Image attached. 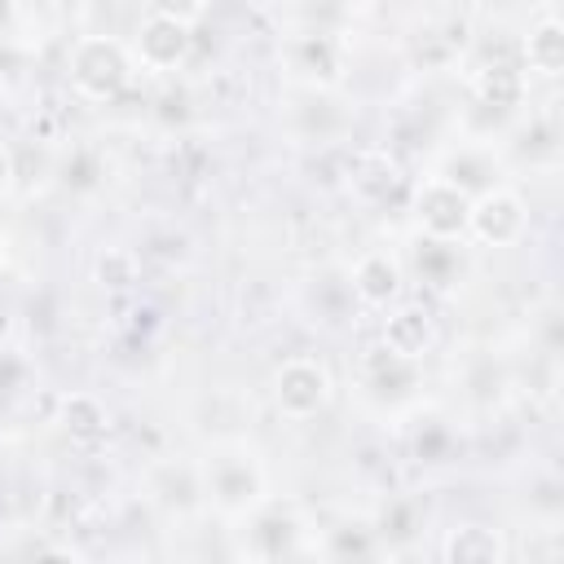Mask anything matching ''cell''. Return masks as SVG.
I'll list each match as a JSON object with an SVG mask.
<instances>
[{
	"instance_id": "obj_18",
	"label": "cell",
	"mask_w": 564,
	"mask_h": 564,
	"mask_svg": "<svg viewBox=\"0 0 564 564\" xmlns=\"http://www.w3.org/2000/svg\"><path fill=\"white\" fill-rule=\"evenodd\" d=\"M13 9H18V0H0V26H9V18H13Z\"/></svg>"
},
{
	"instance_id": "obj_6",
	"label": "cell",
	"mask_w": 564,
	"mask_h": 564,
	"mask_svg": "<svg viewBox=\"0 0 564 564\" xmlns=\"http://www.w3.org/2000/svg\"><path fill=\"white\" fill-rule=\"evenodd\" d=\"M137 48H141V62L154 66V70H167L176 66L185 53H189V26L176 22V18H163V13H150L137 31Z\"/></svg>"
},
{
	"instance_id": "obj_16",
	"label": "cell",
	"mask_w": 564,
	"mask_h": 564,
	"mask_svg": "<svg viewBox=\"0 0 564 564\" xmlns=\"http://www.w3.org/2000/svg\"><path fill=\"white\" fill-rule=\"evenodd\" d=\"M154 4V13H163V18H176V22H194L198 13H203V0H150Z\"/></svg>"
},
{
	"instance_id": "obj_11",
	"label": "cell",
	"mask_w": 564,
	"mask_h": 564,
	"mask_svg": "<svg viewBox=\"0 0 564 564\" xmlns=\"http://www.w3.org/2000/svg\"><path fill=\"white\" fill-rule=\"evenodd\" d=\"M62 423H66L70 436L93 441V436L106 432V405L93 392H66L62 397Z\"/></svg>"
},
{
	"instance_id": "obj_4",
	"label": "cell",
	"mask_w": 564,
	"mask_h": 564,
	"mask_svg": "<svg viewBox=\"0 0 564 564\" xmlns=\"http://www.w3.org/2000/svg\"><path fill=\"white\" fill-rule=\"evenodd\" d=\"M524 203L511 194V189H498L489 185L485 194L471 198V212H467V229L489 242V247H511L520 234H524Z\"/></svg>"
},
{
	"instance_id": "obj_17",
	"label": "cell",
	"mask_w": 564,
	"mask_h": 564,
	"mask_svg": "<svg viewBox=\"0 0 564 564\" xmlns=\"http://www.w3.org/2000/svg\"><path fill=\"white\" fill-rule=\"evenodd\" d=\"M13 176H18V172H13V154H9L4 145H0V194H4L9 185H13Z\"/></svg>"
},
{
	"instance_id": "obj_1",
	"label": "cell",
	"mask_w": 564,
	"mask_h": 564,
	"mask_svg": "<svg viewBox=\"0 0 564 564\" xmlns=\"http://www.w3.org/2000/svg\"><path fill=\"white\" fill-rule=\"evenodd\" d=\"M70 79L84 97L93 101H110L115 93H123L128 84V57L115 40H101V35H88L75 44L70 53Z\"/></svg>"
},
{
	"instance_id": "obj_10",
	"label": "cell",
	"mask_w": 564,
	"mask_h": 564,
	"mask_svg": "<svg viewBox=\"0 0 564 564\" xmlns=\"http://www.w3.org/2000/svg\"><path fill=\"white\" fill-rule=\"evenodd\" d=\"M524 62H529L538 75H546V79L564 70V26H560L555 18H546V22H538V26L529 31Z\"/></svg>"
},
{
	"instance_id": "obj_15",
	"label": "cell",
	"mask_w": 564,
	"mask_h": 564,
	"mask_svg": "<svg viewBox=\"0 0 564 564\" xmlns=\"http://www.w3.org/2000/svg\"><path fill=\"white\" fill-rule=\"evenodd\" d=\"M97 278H101V286H132L137 282V256L123 247H110L97 260Z\"/></svg>"
},
{
	"instance_id": "obj_7",
	"label": "cell",
	"mask_w": 564,
	"mask_h": 564,
	"mask_svg": "<svg viewBox=\"0 0 564 564\" xmlns=\"http://www.w3.org/2000/svg\"><path fill=\"white\" fill-rule=\"evenodd\" d=\"M352 291L361 304L370 308H383L388 300L401 295V264L388 256V251H366L352 269Z\"/></svg>"
},
{
	"instance_id": "obj_14",
	"label": "cell",
	"mask_w": 564,
	"mask_h": 564,
	"mask_svg": "<svg viewBox=\"0 0 564 564\" xmlns=\"http://www.w3.org/2000/svg\"><path fill=\"white\" fill-rule=\"evenodd\" d=\"M494 167H489V159L485 154H476V150H463V154H454L449 159V167H445V181L449 185H458L467 198H476V194H485L494 181Z\"/></svg>"
},
{
	"instance_id": "obj_8",
	"label": "cell",
	"mask_w": 564,
	"mask_h": 564,
	"mask_svg": "<svg viewBox=\"0 0 564 564\" xmlns=\"http://www.w3.org/2000/svg\"><path fill=\"white\" fill-rule=\"evenodd\" d=\"M432 339H436V326H432V317H427L423 308H414V304L388 313V322H383V348L397 352V357H405V361H419V357L432 348Z\"/></svg>"
},
{
	"instance_id": "obj_3",
	"label": "cell",
	"mask_w": 564,
	"mask_h": 564,
	"mask_svg": "<svg viewBox=\"0 0 564 564\" xmlns=\"http://www.w3.org/2000/svg\"><path fill=\"white\" fill-rule=\"evenodd\" d=\"M467 212H471V198L449 185L445 176H427L419 189H414V220L423 225L427 238L436 242H454L467 234Z\"/></svg>"
},
{
	"instance_id": "obj_19",
	"label": "cell",
	"mask_w": 564,
	"mask_h": 564,
	"mask_svg": "<svg viewBox=\"0 0 564 564\" xmlns=\"http://www.w3.org/2000/svg\"><path fill=\"white\" fill-rule=\"evenodd\" d=\"M0 264H4V238H0Z\"/></svg>"
},
{
	"instance_id": "obj_12",
	"label": "cell",
	"mask_w": 564,
	"mask_h": 564,
	"mask_svg": "<svg viewBox=\"0 0 564 564\" xmlns=\"http://www.w3.org/2000/svg\"><path fill=\"white\" fill-rule=\"evenodd\" d=\"M295 70H304L317 84H335L339 79V53L326 35H304L295 44Z\"/></svg>"
},
{
	"instance_id": "obj_2",
	"label": "cell",
	"mask_w": 564,
	"mask_h": 564,
	"mask_svg": "<svg viewBox=\"0 0 564 564\" xmlns=\"http://www.w3.org/2000/svg\"><path fill=\"white\" fill-rule=\"evenodd\" d=\"M273 401L286 419H313L330 405V370L313 357H291L273 375Z\"/></svg>"
},
{
	"instance_id": "obj_5",
	"label": "cell",
	"mask_w": 564,
	"mask_h": 564,
	"mask_svg": "<svg viewBox=\"0 0 564 564\" xmlns=\"http://www.w3.org/2000/svg\"><path fill=\"white\" fill-rule=\"evenodd\" d=\"M260 467L247 454H216L207 463V489L225 511H247L260 498Z\"/></svg>"
},
{
	"instance_id": "obj_13",
	"label": "cell",
	"mask_w": 564,
	"mask_h": 564,
	"mask_svg": "<svg viewBox=\"0 0 564 564\" xmlns=\"http://www.w3.org/2000/svg\"><path fill=\"white\" fill-rule=\"evenodd\" d=\"M520 93H524V79H520L516 66H489V70H480V79H476V97H480V106L511 110V106L520 101Z\"/></svg>"
},
{
	"instance_id": "obj_9",
	"label": "cell",
	"mask_w": 564,
	"mask_h": 564,
	"mask_svg": "<svg viewBox=\"0 0 564 564\" xmlns=\"http://www.w3.org/2000/svg\"><path fill=\"white\" fill-rule=\"evenodd\" d=\"M441 555H445V560H454V564H494V560H502V555H507V546H502L498 529L463 524V529H454V533L445 538Z\"/></svg>"
}]
</instances>
